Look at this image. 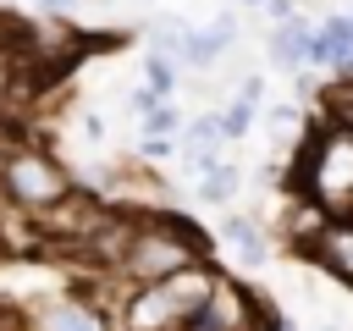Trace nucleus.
I'll use <instances>...</instances> for the list:
<instances>
[{
  "mask_svg": "<svg viewBox=\"0 0 353 331\" xmlns=\"http://www.w3.org/2000/svg\"><path fill=\"white\" fill-rule=\"evenodd\" d=\"M287 188L303 193L309 204H320L325 215H353V127H342V121L309 127L292 149Z\"/></svg>",
  "mask_w": 353,
  "mask_h": 331,
  "instance_id": "obj_1",
  "label": "nucleus"
},
{
  "mask_svg": "<svg viewBox=\"0 0 353 331\" xmlns=\"http://www.w3.org/2000/svg\"><path fill=\"white\" fill-rule=\"evenodd\" d=\"M210 281H215V265L199 259V265H182L171 276H154V281H132L121 292V303L110 309L121 331H176L204 298H210Z\"/></svg>",
  "mask_w": 353,
  "mask_h": 331,
  "instance_id": "obj_2",
  "label": "nucleus"
},
{
  "mask_svg": "<svg viewBox=\"0 0 353 331\" xmlns=\"http://www.w3.org/2000/svg\"><path fill=\"white\" fill-rule=\"evenodd\" d=\"M0 188H6V199L17 204V210H44V204H55L66 188H72V177H66V166L55 160V154H44V149H33V143H17V149H6L0 154Z\"/></svg>",
  "mask_w": 353,
  "mask_h": 331,
  "instance_id": "obj_3",
  "label": "nucleus"
},
{
  "mask_svg": "<svg viewBox=\"0 0 353 331\" xmlns=\"http://www.w3.org/2000/svg\"><path fill=\"white\" fill-rule=\"evenodd\" d=\"M303 254H309L325 276H336L342 287H353V215H325L320 232L303 243Z\"/></svg>",
  "mask_w": 353,
  "mask_h": 331,
  "instance_id": "obj_4",
  "label": "nucleus"
},
{
  "mask_svg": "<svg viewBox=\"0 0 353 331\" xmlns=\"http://www.w3.org/2000/svg\"><path fill=\"white\" fill-rule=\"evenodd\" d=\"M33 325H39V331H110V314H105V309H94L83 292H66V298L44 303Z\"/></svg>",
  "mask_w": 353,
  "mask_h": 331,
  "instance_id": "obj_5",
  "label": "nucleus"
},
{
  "mask_svg": "<svg viewBox=\"0 0 353 331\" xmlns=\"http://www.w3.org/2000/svg\"><path fill=\"white\" fill-rule=\"evenodd\" d=\"M221 143H226L221 116H199V121H188V127H182V166H188V171H204V166L221 154Z\"/></svg>",
  "mask_w": 353,
  "mask_h": 331,
  "instance_id": "obj_6",
  "label": "nucleus"
},
{
  "mask_svg": "<svg viewBox=\"0 0 353 331\" xmlns=\"http://www.w3.org/2000/svg\"><path fill=\"white\" fill-rule=\"evenodd\" d=\"M221 243H232L243 265H265V259H270V237H265L259 221H248V215H226V221H221Z\"/></svg>",
  "mask_w": 353,
  "mask_h": 331,
  "instance_id": "obj_7",
  "label": "nucleus"
},
{
  "mask_svg": "<svg viewBox=\"0 0 353 331\" xmlns=\"http://www.w3.org/2000/svg\"><path fill=\"white\" fill-rule=\"evenodd\" d=\"M303 44H309V22L287 17V22H276V33H270V50H265V55H270L281 72H298V66H309Z\"/></svg>",
  "mask_w": 353,
  "mask_h": 331,
  "instance_id": "obj_8",
  "label": "nucleus"
},
{
  "mask_svg": "<svg viewBox=\"0 0 353 331\" xmlns=\"http://www.w3.org/2000/svg\"><path fill=\"white\" fill-rule=\"evenodd\" d=\"M237 182H243V171H237L232 160H210V166L199 171V188H193V199H199V204H232Z\"/></svg>",
  "mask_w": 353,
  "mask_h": 331,
  "instance_id": "obj_9",
  "label": "nucleus"
},
{
  "mask_svg": "<svg viewBox=\"0 0 353 331\" xmlns=\"http://www.w3.org/2000/svg\"><path fill=\"white\" fill-rule=\"evenodd\" d=\"M270 138H276V149H298V138L309 132V110L303 105H287V110H270Z\"/></svg>",
  "mask_w": 353,
  "mask_h": 331,
  "instance_id": "obj_10",
  "label": "nucleus"
},
{
  "mask_svg": "<svg viewBox=\"0 0 353 331\" xmlns=\"http://www.w3.org/2000/svg\"><path fill=\"white\" fill-rule=\"evenodd\" d=\"M143 77H149V88H154V94H176V66H171L160 50H149V55H143Z\"/></svg>",
  "mask_w": 353,
  "mask_h": 331,
  "instance_id": "obj_11",
  "label": "nucleus"
},
{
  "mask_svg": "<svg viewBox=\"0 0 353 331\" xmlns=\"http://www.w3.org/2000/svg\"><path fill=\"white\" fill-rule=\"evenodd\" d=\"M254 110H259V105H248V99L237 94L226 110H215V116H221V132H226V138H243V132L254 127Z\"/></svg>",
  "mask_w": 353,
  "mask_h": 331,
  "instance_id": "obj_12",
  "label": "nucleus"
},
{
  "mask_svg": "<svg viewBox=\"0 0 353 331\" xmlns=\"http://www.w3.org/2000/svg\"><path fill=\"white\" fill-rule=\"evenodd\" d=\"M143 132H160V138H171V132H182V116H176V105H154V110H143Z\"/></svg>",
  "mask_w": 353,
  "mask_h": 331,
  "instance_id": "obj_13",
  "label": "nucleus"
},
{
  "mask_svg": "<svg viewBox=\"0 0 353 331\" xmlns=\"http://www.w3.org/2000/svg\"><path fill=\"white\" fill-rule=\"evenodd\" d=\"M171 149H176V143H171V138H160V132H143V138H138V154H143V160H165Z\"/></svg>",
  "mask_w": 353,
  "mask_h": 331,
  "instance_id": "obj_14",
  "label": "nucleus"
},
{
  "mask_svg": "<svg viewBox=\"0 0 353 331\" xmlns=\"http://www.w3.org/2000/svg\"><path fill=\"white\" fill-rule=\"evenodd\" d=\"M160 99H165V94H154V88H149V83H143V88H132V99H127V105H132V110H138V116H143V110H154V105H160Z\"/></svg>",
  "mask_w": 353,
  "mask_h": 331,
  "instance_id": "obj_15",
  "label": "nucleus"
},
{
  "mask_svg": "<svg viewBox=\"0 0 353 331\" xmlns=\"http://www.w3.org/2000/svg\"><path fill=\"white\" fill-rule=\"evenodd\" d=\"M265 11H270V17H276V22H287V17H298V6H292V0H270V6H265Z\"/></svg>",
  "mask_w": 353,
  "mask_h": 331,
  "instance_id": "obj_16",
  "label": "nucleus"
},
{
  "mask_svg": "<svg viewBox=\"0 0 353 331\" xmlns=\"http://www.w3.org/2000/svg\"><path fill=\"white\" fill-rule=\"evenodd\" d=\"M39 6H44V11H66L72 0H39Z\"/></svg>",
  "mask_w": 353,
  "mask_h": 331,
  "instance_id": "obj_17",
  "label": "nucleus"
},
{
  "mask_svg": "<svg viewBox=\"0 0 353 331\" xmlns=\"http://www.w3.org/2000/svg\"><path fill=\"white\" fill-rule=\"evenodd\" d=\"M347 66H353V17H347Z\"/></svg>",
  "mask_w": 353,
  "mask_h": 331,
  "instance_id": "obj_18",
  "label": "nucleus"
},
{
  "mask_svg": "<svg viewBox=\"0 0 353 331\" xmlns=\"http://www.w3.org/2000/svg\"><path fill=\"white\" fill-rule=\"evenodd\" d=\"M243 6H265V0H243Z\"/></svg>",
  "mask_w": 353,
  "mask_h": 331,
  "instance_id": "obj_19",
  "label": "nucleus"
}]
</instances>
